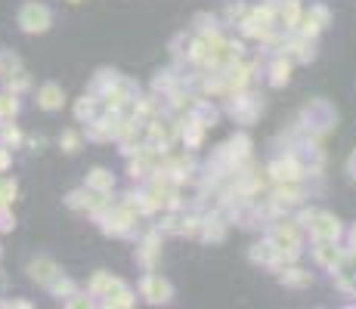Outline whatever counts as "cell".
Masks as SVG:
<instances>
[{"mask_svg": "<svg viewBox=\"0 0 356 309\" xmlns=\"http://www.w3.org/2000/svg\"><path fill=\"white\" fill-rule=\"evenodd\" d=\"M50 25H53L50 6L37 3V0L22 3V10H19V28H22V31H28V35H44Z\"/></svg>", "mask_w": 356, "mask_h": 309, "instance_id": "cell-1", "label": "cell"}, {"mask_svg": "<svg viewBox=\"0 0 356 309\" xmlns=\"http://www.w3.org/2000/svg\"><path fill=\"white\" fill-rule=\"evenodd\" d=\"M267 174L273 176L276 182H298L301 176L307 174V167H304V164H298V158H294V155H288V158H279V161L269 164Z\"/></svg>", "mask_w": 356, "mask_h": 309, "instance_id": "cell-2", "label": "cell"}, {"mask_svg": "<svg viewBox=\"0 0 356 309\" xmlns=\"http://www.w3.org/2000/svg\"><path fill=\"white\" fill-rule=\"evenodd\" d=\"M140 291H143V297H146L149 303H168V300L174 297V288H170V281L161 279V275H155V272H149L146 279H143Z\"/></svg>", "mask_w": 356, "mask_h": 309, "instance_id": "cell-3", "label": "cell"}, {"mask_svg": "<svg viewBox=\"0 0 356 309\" xmlns=\"http://www.w3.org/2000/svg\"><path fill=\"white\" fill-rule=\"evenodd\" d=\"M307 229H310V235L319 241H338L341 238V223H338V216H332V214H319V210H316L313 223H310Z\"/></svg>", "mask_w": 356, "mask_h": 309, "instance_id": "cell-4", "label": "cell"}, {"mask_svg": "<svg viewBox=\"0 0 356 309\" xmlns=\"http://www.w3.org/2000/svg\"><path fill=\"white\" fill-rule=\"evenodd\" d=\"M304 118H307V124H313L316 130H326L328 124L335 121V111H332V105H328V102L316 100V102H310L304 109Z\"/></svg>", "mask_w": 356, "mask_h": 309, "instance_id": "cell-5", "label": "cell"}, {"mask_svg": "<svg viewBox=\"0 0 356 309\" xmlns=\"http://www.w3.org/2000/svg\"><path fill=\"white\" fill-rule=\"evenodd\" d=\"M313 257H316V263L319 266H326V269H338L341 266V260H344V254L335 247V241H319L316 238V247H313Z\"/></svg>", "mask_w": 356, "mask_h": 309, "instance_id": "cell-6", "label": "cell"}, {"mask_svg": "<svg viewBox=\"0 0 356 309\" xmlns=\"http://www.w3.org/2000/svg\"><path fill=\"white\" fill-rule=\"evenodd\" d=\"M229 115L239 118L242 124H251L257 115H260V102H254L251 96H235L233 102H229Z\"/></svg>", "mask_w": 356, "mask_h": 309, "instance_id": "cell-7", "label": "cell"}, {"mask_svg": "<svg viewBox=\"0 0 356 309\" xmlns=\"http://www.w3.org/2000/svg\"><path fill=\"white\" fill-rule=\"evenodd\" d=\"M28 275L37 281V285H50V281L59 275V266L50 257H37V260L28 263Z\"/></svg>", "mask_w": 356, "mask_h": 309, "instance_id": "cell-8", "label": "cell"}, {"mask_svg": "<svg viewBox=\"0 0 356 309\" xmlns=\"http://www.w3.org/2000/svg\"><path fill=\"white\" fill-rule=\"evenodd\" d=\"M62 102H65V93H62V87H59V84H44V87L37 90V105H41L44 111L62 109Z\"/></svg>", "mask_w": 356, "mask_h": 309, "instance_id": "cell-9", "label": "cell"}, {"mask_svg": "<svg viewBox=\"0 0 356 309\" xmlns=\"http://www.w3.org/2000/svg\"><path fill=\"white\" fill-rule=\"evenodd\" d=\"M294 205H301V189L294 182H279L273 192V207L282 210V207H294Z\"/></svg>", "mask_w": 356, "mask_h": 309, "instance_id": "cell-10", "label": "cell"}, {"mask_svg": "<svg viewBox=\"0 0 356 309\" xmlns=\"http://www.w3.org/2000/svg\"><path fill=\"white\" fill-rule=\"evenodd\" d=\"M288 75H292V59H288L285 53H279V56L269 62V84H273V87H285Z\"/></svg>", "mask_w": 356, "mask_h": 309, "instance_id": "cell-11", "label": "cell"}, {"mask_svg": "<svg viewBox=\"0 0 356 309\" xmlns=\"http://www.w3.org/2000/svg\"><path fill=\"white\" fill-rule=\"evenodd\" d=\"M285 56L292 62H310L313 59V47H310V37H294V41H285Z\"/></svg>", "mask_w": 356, "mask_h": 309, "instance_id": "cell-12", "label": "cell"}, {"mask_svg": "<svg viewBox=\"0 0 356 309\" xmlns=\"http://www.w3.org/2000/svg\"><path fill=\"white\" fill-rule=\"evenodd\" d=\"M87 189L90 192H100V195H109L112 189H115V176L109 174V170H103V167H96V170H90L87 174Z\"/></svg>", "mask_w": 356, "mask_h": 309, "instance_id": "cell-13", "label": "cell"}, {"mask_svg": "<svg viewBox=\"0 0 356 309\" xmlns=\"http://www.w3.org/2000/svg\"><path fill=\"white\" fill-rule=\"evenodd\" d=\"M223 235H226V220H223L220 214L204 216V220H202V238H208V241H223Z\"/></svg>", "mask_w": 356, "mask_h": 309, "instance_id": "cell-14", "label": "cell"}, {"mask_svg": "<svg viewBox=\"0 0 356 309\" xmlns=\"http://www.w3.org/2000/svg\"><path fill=\"white\" fill-rule=\"evenodd\" d=\"M251 263H263V266H276L279 263V251H276L273 241H260V245L251 247Z\"/></svg>", "mask_w": 356, "mask_h": 309, "instance_id": "cell-15", "label": "cell"}, {"mask_svg": "<svg viewBox=\"0 0 356 309\" xmlns=\"http://www.w3.org/2000/svg\"><path fill=\"white\" fill-rule=\"evenodd\" d=\"M279 281L285 288H307L313 279H310V272H304V269L288 266V269H282V272H279Z\"/></svg>", "mask_w": 356, "mask_h": 309, "instance_id": "cell-16", "label": "cell"}, {"mask_svg": "<svg viewBox=\"0 0 356 309\" xmlns=\"http://www.w3.org/2000/svg\"><path fill=\"white\" fill-rule=\"evenodd\" d=\"M121 285H124L121 279H112L109 272H96L94 281H90V294H103L105 297L109 291H115V288H121Z\"/></svg>", "mask_w": 356, "mask_h": 309, "instance_id": "cell-17", "label": "cell"}, {"mask_svg": "<svg viewBox=\"0 0 356 309\" xmlns=\"http://www.w3.org/2000/svg\"><path fill=\"white\" fill-rule=\"evenodd\" d=\"M193 118L202 124V127H208V124H214L217 118H220V111L214 109L211 102H204V100H199V102H193Z\"/></svg>", "mask_w": 356, "mask_h": 309, "instance_id": "cell-18", "label": "cell"}, {"mask_svg": "<svg viewBox=\"0 0 356 309\" xmlns=\"http://www.w3.org/2000/svg\"><path fill=\"white\" fill-rule=\"evenodd\" d=\"M47 288L53 291V297H59V300H69V297H75V281H71V279H65L62 272H59V275L50 281Z\"/></svg>", "mask_w": 356, "mask_h": 309, "instance_id": "cell-19", "label": "cell"}, {"mask_svg": "<svg viewBox=\"0 0 356 309\" xmlns=\"http://www.w3.org/2000/svg\"><path fill=\"white\" fill-rule=\"evenodd\" d=\"M28 87H31L28 71L16 68L12 75H6V90H10V93H22V90H28Z\"/></svg>", "mask_w": 356, "mask_h": 309, "instance_id": "cell-20", "label": "cell"}, {"mask_svg": "<svg viewBox=\"0 0 356 309\" xmlns=\"http://www.w3.org/2000/svg\"><path fill=\"white\" fill-rule=\"evenodd\" d=\"M16 115H19V100H16V93L6 90V93L0 96V121H12Z\"/></svg>", "mask_w": 356, "mask_h": 309, "instance_id": "cell-21", "label": "cell"}, {"mask_svg": "<svg viewBox=\"0 0 356 309\" xmlns=\"http://www.w3.org/2000/svg\"><path fill=\"white\" fill-rule=\"evenodd\" d=\"M118 81H121V77H118V71H100V75L94 77V84H90V87H94V93L103 96L105 90H112Z\"/></svg>", "mask_w": 356, "mask_h": 309, "instance_id": "cell-22", "label": "cell"}, {"mask_svg": "<svg viewBox=\"0 0 356 309\" xmlns=\"http://www.w3.org/2000/svg\"><path fill=\"white\" fill-rule=\"evenodd\" d=\"M105 306H134V294L121 285V288H115V291L105 294Z\"/></svg>", "mask_w": 356, "mask_h": 309, "instance_id": "cell-23", "label": "cell"}, {"mask_svg": "<svg viewBox=\"0 0 356 309\" xmlns=\"http://www.w3.org/2000/svg\"><path fill=\"white\" fill-rule=\"evenodd\" d=\"M94 115H96V100H94V96L78 100V105H75V118H78V121H90Z\"/></svg>", "mask_w": 356, "mask_h": 309, "instance_id": "cell-24", "label": "cell"}, {"mask_svg": "<svg viewBox=\"0 0 356 309\" xmlns=\"http://www.w3.org/2000/svg\"><path fill=\"white\" fill-rule=\"evenodd\" d=\"M202 124L199 121H195V118H189V124H186V127H183V140H186V146H199V142H202Z\"/></svg>", "mask_w": 356, "mask_h": 309, "instance_id": "cell-25", "label": "cell"}, {"mask_svg": "<svg viewBox=\"0 0 356 309\" xmlns=\"http://www.w3.org/2000/svg\"><path fill=\"white\" fill-rule=\"evenodd\" d=\"M155 93H174V87H177V77H174V71H158V77H155Z\"/></svg>", "mask_w": 356, "mask_h": 309, "instance_id": "cell-26", "label": "cell"}, {"mask_svg": "<svg viewBox=\"0 0 356 309\" xmlns=\"http://www.w3.org/2000/svg\"><path fill=\"white\" fill-rule=\"evenodd\" d=\"M180 235H202V216L189 214V216H180Z\"/></svg>", "mask_w": 356, "mask_h": 309, "instance_id": "cell-27", "label": "cell"}, {"mask_svg": "<svg viewBox=\"0 0 356 309\" xmlns=\"http://www.w3.org/2000/svg\"><path fill=\"white\" fill-rule=\"evenodd\" d=\"M59 146H62L69 155H75L78 149H81V133H75V130H65V133L59 136Z\"/></svg>", "mask_w": 356, "mask_h": 309, "instance_id": "cell-28", "label": "cell"}, {"mask_svg": "<svg viewBox=\"0 0 356 309\" xmlns=\"http://www.w3.org/2000/svg\"><path fill=\"white\" fill-rule=\"evenodd\" d=\"M16 182L12 180H0V207H10L12 201H16Z\"/></svg>", "mask_w": 356, "mask_h": 309, "instance_id": "cell-29", "label": "cell"}, {"mask_svg": "<svg viewBox=\"0 0 356 309\" xmlns=\"http://www.w3.org/2000/svg\"><path fill=\"white\" fill-rule=\"evenodd\" d=\"M16 68H22V62H19L16 53H0V75H12Z\"/></svg>", "mask_w": 356, "mask_h": 309, "instance_id": "cell-30", "label": "cell"}, {"mask_svg": "<svg viewBox=\"0 0 356 309\" xmlns=\"http://www.w3.org/2000/svg\"><path fill=\"white\" fill-rule=\"evenodd\" d=\"M3 142H6L10 149H16L19 142H22V133H19V130L10 124V127H3Z\"/></svg>", "mask_w": 356, "mask_h": 309, "instance_id": "cell-31", "label": "cell"}, {"mask_svg": "<svg viewBox=\"0 0 356 309\" xmlns=\"http://www.w3.org/2000/svg\"><path fill=\"white\" fill-rule=\"evenodd\" d=\"M310 16H313V19H316V22H319V25H322V28H326V25H328V10H326V6H322V3L310 6Z\"/></svg>", "mask_w": 356, "mask_h": 309, "instance_id": "cell-32", "label": "cell"}, {"mask_svg": "<svg viewBox=\"0 0 356 309\" xmlns=\"http://www.w3.org/2000/svg\"><path fill=\"white\" fill-rule=\"evenodd\" d=\"M16 226V220H12L10 207H0V229H12Z\"/></svg>", "mask_w": 356, "mask_h": 309, "instance_id": "cell-33", "label": "cell"}, {"mask_svg": "<svg viewBox=\"0 0 356 309\" xmlns=\"http://www.w3.org/2000/svg\"><path fill=\"white\" fill-rule=\"evenodd\" d=\"M10 167V152L6 149H0V170H6Z\"/></svg>", "mask_w": 356, "mask_h": 309, "instance_id": "cell-34", "label": "cell"}, {"mask_svg": "<svg viewBox=\"0 0 356 309\" xmlns=\"http://www.w3.org/2000/svg\"><path fill=\"white\" fill-rule=\"evenodd\" d=\"M350 174H353V180H356V155L350 158Z\"/></svg>", "mask_w": 356, "mask_h": 309, "instance_id": "cell-35", "label": "cell"}, {"mask_svg": "<svg viewBox=\"0 0 356 309\" xmlns=\"http://www.w3.org/2000/svg\"><path fill=\"white\" fill-rule=\"evenodd\" d=\"M350 241H353V247H356V226L350 229Z\"/></svg>", "mask_w": 356, "mask_h": 309, "instance_id": "cell-36", "label": "cell"}, {"mask_svg": "<svg viewBox=\"0 0 356 309\" xmlns=\"http://www.w3.org/2000/svg\"><path fill=\"white\" fill-rule=\"evenodd\" d=\"M69 3H81V0H69Z\"/></svg>", "mask_w": 356, "mask_h": 309, "instance_id": "cell-37", "label": "cell"}]
</instances>
